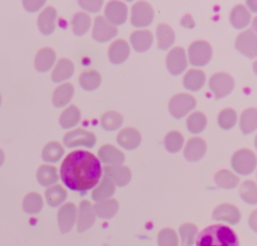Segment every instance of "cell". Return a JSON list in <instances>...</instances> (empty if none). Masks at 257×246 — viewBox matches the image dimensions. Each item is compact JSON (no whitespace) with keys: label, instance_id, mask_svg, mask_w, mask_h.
I'll return each mask as SVG.
<instances>
[{"label":"cell","instance_id":"37","mask_svg":"<svg viewBox=\"0 0 257 246\" xmlns=\"http://www.w3.org/2000/svg\"><path fill=\"white\" fill-rule=\"evenodd\" d=\"M78 81H79V85L84 90L91 91L98 87L101 81V77L96 70H89V71L82 72L79 75Z\"/></svg>","mask_w":257,"mask_h":246},{"label":"cell","instance_id":"26","mask_svg":"<svg viewBox=\"0 0 257 246\" xmlns=\"http://www.w3.org/2000/svg\"><path fill=\"white\" fill-rule=\"evenodd\" d=\"M74 93V88L71 83H62L53 91L52 103L56 107H62L66 105L72 98Z\"/></svg>","mask_w":257,"mask_h":246},{"label":"cell","instance_id":"4","mask_svg":"<svg viewBox=\"0 0 257 246\" xmlns=\"http://www.w3.org/2000/svg\"><path fill=\"white\" fill-rule=\"evenodd\" d=\"M189 61L194 66L206 65L212 56L211 45L203 40L193 42L188 49Z\"/></svg>","mask_w":257,"mask_h":246},{"label":"cell","instance_id":"18","mask_svg":"<svg viewBox=\"0 0 257 246\" xmlns=\"http://www.w3.org/2000/svg\"><path fill=\"white\" fill-rule=\"evenodd\" d=\"M207 146L203 139L201 138H192L190 139L185 148H184V156L190 162H196L202 159L206 153Z\"/></svg>","mask_w":257,"mask_h":246},{"label":"cell","instance_id":"1","mask_svg":"<svg viewBox=\"0 0 257 246\" xmlns=\"http://www.w3.org/2000/svg\"><path fill=\"white\" fill-rule=\"evenodd\" d=\"M101 172L99 160L83 150L69 153L60 166V178L63 184L76 192H85L95 187Z\"/></svg>","mask_w":257,"mask_h":246},{"label":"cell","instance_id":"32","mask_svg":"<svg viewBox=\"0 0 257 246\" xmlns=\"http://www.w3.org/2000/svg\"><path fill=\"white\" fill-rule=\"evenodd\" d=\"M240 129L244 135L253 133L257 129V108H247L240 115Z\"/></svg>","mask_w":257,"mask_h":246},{"label":"cell","instance_id":"29","mask_svg":"<svg viewBox=\"0 0 257 246\" xmlns=\"http://www.w3.org/2000/svg\"><path fill=\"white\" fill-rule=\"evenodd\" d=\"M250 18H251L250 13L244 5H241V4L236 5L231 10L230 22L237 29H242L246 27L249 24Z\"/></svg>","mask_w":257,"mask_h":246},{"label":"cell","instance_id":"5","mask_svg":"<svg viewBox=\"0 0 257 246\" xmlns=\"http://www.w3.org/2000/svg\"><path fill=\"white\" fill-rule=\"evenodd\" d=\"M195 106L196 99L188 93L176 94L169 101L170 113L176 118H181L185 116Z\"/></svg>","mask_w":257,"mask_h":246},{"label":"cell","instance_id":"42","mask_svg":"<svg viewBox=\"0 0 257 246\" xmlns=\"http://www.w3.org/2000/svg\"><path fill=\"white\" fill-rule=\"evenodd\" d=\"M165 148L170 153L179 152L184 145V137L181 133L177 131H173L167 134L164 140Z\"/></svg>","mask_w":257,"mask_h":246},{"label":"cell","instance_id":"30","mask_svg":"<svg viewBox=\"0 0 257 246\" xmlns=\"http://www.w3.org/2000/svg\"><path fill=\"white\" fill-rule=\"evenodd\" d=\"M38 183L43 187H50L58 180L56 168L50 165H41L36 173Z\"/></svg>","mask_w":257,"mask_h":246},{"label":"cell","instance_id":"52","mask_svg":"<svg viewBox=\"0 0 257 246\" xmlns=\"http://www.w3.org/2000/svg\"><path fill=\"white\" fill-rule=\"evenodd\" d=\"M252 27H253V29H254V31H255V34L257 35V16L253 18V21H252Z\"/></svg>","mask_w":257,"mask_h":246},{"label":"cell","instance_id":"41","mask_svg":"<svg viewBox=\"0 0 257 246\" xmlns=\"http://www.w3.org/2000/svg\"><path fill=\"white\" fill-rule=\"evenodd\" d=\"M242 200L248 204H257V185L253 181H244L239 189Z\"/></svg>","mask_w":257,"mask_h":246},{"label":"cell","instance_id":"35","mask_svg":"<svg viewBox=\"0 0 257 246\" xmlns=\"http://www.w3.org/2000/svg\"><path fill=\"white\" fill-rule=\"evenodd\" d=\"M67 193L61 185H53L45 190V198L50 207H57L64 202Z\"/></svg>","mask_w":257,"mask_h":246},{"label":"cell","instance_id":"24","mask_svg":"<svg viewBox=\"0 0 257 246\" xmlns=\"http://www.w3.org/2000/svg\"><path fill=\"white\" fill-rule=\"evenodd\" d=\"M74 71V65L72 61L67 58H61L57 61L51 72V78L54 82H61L71 77Z\"/></svg>","mask_w":257,"mask_h":246},{"label":"cell","instance_id":"49","mask_svg":"<svg viewBox=\"0 0 257 246\" xmlns=\"http://www.w3.org/2000/svg\"><path fill=\"white\" fill-rule=\"evenodd\" d=\"M248 222H249L250 228H251L253 231L257 232V209L254 210V211L250 214Z\"/></svg>","mask_w":257,"mask_h":246},{"label":"cell","instance_id":"10","mask_svg":"<svg viewBox=\"0 0 257 246\" xmlns=\"http://www.w3.org/2000/svg\"><path fill=\"white\" fill-rule=\"evenodd\" d=\"M117 34V29L103 16H96L93 21L91 36L98 42H106Z\"/></svg>","mask_w":257,"mask_h":246},{"label":"cell","instance_id":"54","mask_svg":"<svg viewBox=\"0 0 257 246\" xmlns=\"http://www.w3.org/2000/svg\"><path fill=\"white\" fill-rule=\"evenodd\" d=\"M253 70H254V72L257 74V60L256 61H254V63H253Z\"/></svg>","mask_w":257,"mask_h":246},{"label":"cell","instance_id":"8","mask_svg":"<svg viewBox=\"0 0 257 246\" xmlns=\"http://www.w3.org/2000/svg\"><path fill=\"white\" fill-rule=\"evenodd\" d=\"M209 87L217 98H221L231 92L234 87V80L228 73L218 72L210 77Z\"/></svg>","mask_w":257,"mask_h":246},{"label":"cell","instance_id":"6","mask_svg":"<svg viewBox=\"0 0 257 246\" xmlns=\"http://www.w3.org/2000/svg\"><path fill=\"white\" fill-rule=\"evenodd\" d=\"M95 142L96 138L94 134L83 129H75L66 133L63 137V144L67 148H74L79 146L92 148L95 145Z\"/></svg>","mask_w":257,"mask_h":246},{"label":"cell","instance_id":"44","mask_svg":"<svg viewBox=\"0 0 257 246\" xmlns=\"http://www.w3.org/2000/svg\"><path fill=\"white\" fill-rule=\"evenodd\" d=\"M197 227L194 224L186 223L183 224L179 228V233L181 236V242L184 246H192L195 242L196 234H197Z\"/></svg>","mask_w":257,"mask_h":246},{"label":"cell","instance_id":"33","mask_svg":"<svg viewBox=\"0 0 257 246\" xmlns=\"http://www.w3.org/2000/svg\"><path fill=\"white\" fill-rule=\"evenodd\" d=\"M64 155L63 147L57 142H50L46 144L42 150V160L48 163L58 162Z\"/></svg>","mask_w":257,"mask_h":246},{"label":"cell","instance_id":"7","mask_svg":"<svg viewBox=\"0 0 257 246\" xmlns=\"http://www.w3.org/2000/svg\"><path fill=\"white\" fill-rule=\"evenodd\" d=\"M154 18V10L146 1H138L132 7L131 23L135 27H146L150 25Z\"/></svg>","mask_w":257,"mask_h":246},{"label":"cell","instance_id":"56","mask_svg":"<svg viewBox=\"0 0 257 246\" xmlns=\"http://www.w3.org/2000/svg\"><path fill=\"white\" fill-rule=\"evenodd\" d=\"M0 104H1V94H0Z\"/></svg>","mask_w":257,"mask_h":246},{"label":"cell","instance_id":"2","mask_svg":"<svg viewBox=\"0 0 257 246\" xmlns=\"http://www.w3.org/2000/svg\"><path fill=\"white\" fill-rule=\"evenodd\" d=\"M235 232L228 226L216 224L203 229L196 240V246H238Z\"/></svg>","mask_w":257,"mask_h":246},{"label":"cell","instance_id":"34","mask_svg":"<svg viewBox=\"0 0 257 246\" xmlns=\"http://www.w3.org/2000/svg\"><path fill=\"white\" fill-rule=\"evenodd\" d=\"M80 120V111L75 105L66 107L59 116V124L63 129H71Z\"/></svg>","mask_w":257,"mask_h":246},{"label":"cell","instance_id":"51","mask_svg":"<svg viewBox=\"0 0 257 246\" xmlns=\"http://www.w3.org/2000/svg\"><path fill=\"white\" fill-rule=\"evenodd\" d=\"M246 5L252 12H257V0H248L246 1Z\"/></svg>","mask_w":257,"mask_h":246},{"label":"cell","instance_id":"16","mask_svg":"<svg viewBox=\"0 0 257 246\" xmlns=\"http://www.w3.org/2000/svg\"><path fill=\"white\" fill-rule=\"evenodd\" d=\"M57 13L52 6H47L44 8L37 18V25L39 31L44 35L51 34L55 29Z\"/></svg>","mask_w":257,"mask_h":246},{"label":"cell","instance_id":"17","mask_svg":"<svg viewBox=\"0 0 257 246\" xmlns=\"http://www.w3.org/2000/svg\"><path fill=\"white\" fill-rule=\"evenodd\" d=\"M212 217L218 221H225L230 224H236L240 221L241 214L239 209L234 205L222 204L214 209Z\"/></svg>","mask_w":257,"mask_h":246},{"label":"cell","instance_id":"21","mask_svg":"<svg viewBox=\"0 0 257 246\" xmlns=\"http://www.w3.org/2000/svg\"><path fill=\"white\" fill-rule=\"evenodd\" d=\"M99 161L105 165H120L124 161V155L111 145H103L98 150Z\"/></svg>","mask_w":257,"mask_h":246},{"label":"cell","instance_id":"45","mask_svg":"<svg viewBox=\"0 0 257 246\" xmlns=\"http://www.w3.org/2000/svg\"><path fill=\"white\" fill-rule=\"evenodd\" d=\"M218 125L223 130L232 129L237 120V114L232 108H225L218 114Z\"/></svg>","mask_w":257,"mask_h":246},{"label":"cell","instance_id":"40","mask_svg":"<svg viewBox=\"0 0 257 246\" xmlns=\"http://www.w3.org/2000/svg\"><path fill=\"white\" fill-rule=\"evenodd\" d=\"M215 183L223 189H233L239 183V178L228 170H221L215 175Z\"/></svg>","mask_w":257,"mask_h":246},{"label":"cell","instance_id":"50","mask_svg":"<svg viewBox=\"0 0 257 246\" xmlns=\"http://www.w3.org/2000/svg\"><path fill=\"white\" fill-rule=\"evenodd\" d=\"M181 23L183 26L188 27V28H192L195 25V22L192 18L191 15H185L182 19H181Z\"/></svg>","mask_w":257,"mask_h":246},{"label":"cell","instance_id":"12","mask_svg":"<svg viewBox=\"0 0 257 246\" xmlns=\"http://www.w3.org/2000/svg\"><path fill=\"white\" fill-rule=\"evenodd\" d=\"M167 68L173 75L182 73L187 67V57L185 50L181 47L171 49L166 58Z\"/></svg>","mask_w":257,"mask_h":246},{"label":"cell","instance_id":"38","mask_svg":"<svg viewBox=\"0 0 257 246\" xmlns=\"http://www.w3.org/2000/svg\"><path fill=\"white\" fill-rule=\"evenodd\" d=\"M43 206L42 198L39 194L31 192L28 193L22 202V208L23 211L27 214H37L41 211Z\"/></svg>","mask_w":257,"mask_h":246},{"label":"cell","instance_id":"14","mask_svg":"<svg viewBox=\"0 0 257 246\" xmlns=\"http://www.w3.org/2000/svg\"><path fill=\"white\" fill-rule=\"evenodd\" d=\"M104 175L118 187H123L131 181L132 173L130 169L121 165H106L103 168Z\"/></svg>","mask_w":257,"mask_h":246},{"label":"cell","instance_id":"48","mask_svg":"<svg viewBox=\"0 0 257 246\" xmlns=\"http://www.w3.org/2000/svg\"><path fill=\"white\" fill-rule=\"evenodd\" d=\"M45 4L44 0H24L22 1V5L24 6L25 10L29 12H35L39 10Z\"/></svg>","mask_w":257,"mask_h":246},{"label":"cell","instance_id":"46","mask_svg":"<svg viewBox=\"0 0 257 246\" xmlns=\"http://www.w3.org/2000/svg\"><path fill=\"white\" fill-rule=\"evenodd\" d=\"M179 240L176 232L173 229L165 228L158 235L159 246H178Z\"/></svg>","mask_w":257,"mask_h":246},{"label":"cell","instance_id":"22","mask_svg":"<svg viewBox=\"0 0 257 246\" xmlns=\"http://www.w3.org/2000/svg\"><path fill=\"white\" fill-rule=\"evenodd\" d=\"M130 41L136 51L144 52L152 45L153 34L149 30H137L131 34Z\"/></svg>","mask_w":257,"mask_h":246},{"label":"cell","instance_id":"15","mask_svg":"<svg viewBox=\"0 0 257 246\" xmlns=\"http://www.w3.org/2000/svg\"><path fill=\"white\" fill-rule=\"evenodd\" d=\"M95 220V213L93 211L92 205L86 201L83 200L80 202L78 207V215H77V231L83 232L87 230L89 227L92 226Z\"/></svg>","mask_w":257,"mask_h":246},{"label":"cell","instance_id":"36","mask_svg":"<svg viewBox=\"0 0 257 246\" xmlns=\"http://www.w3.org/2000/svg\"><path fill=\"white\" fill-rule=\"evenodd\" d=\"M91 24V19L88 14L84 12H77L73 15L71 19L72 31L75 35H83L89 29Z\"/></svg>","mask_w":257,"mask_h":246},{"label":"cell","instance_id":"3","mask_svg":"<svg viewBox=\"0 0 257 246\" xmlns=\"http://www.w3.org/2000/svg\"><path fill=\"white\" fill-rule=\"evenodd\" d=\"M231 165L235 172L240 175H250L256 168L257 158L255 154L248 149H241L233 154Z\"/></svg>","mask_w":257,"mask_h":246},{"label":"cell","instance_id":"9","mask_svg":"<svg viewBox=\"0 0 257 246\" xmlns=\"http://www.w3.org/2000/svg\"><path fill=\"white\" fill-rule=\"evenodd\" d=\"M235 48L247 57L257 56V35L252 29L241 32L235 40Z\"/></svg>","mask_w":257,"mask_h":246},{"label":"cell","instance_id":"19","mask_svg":"<svg viewBox=\"0 0 257 246\" xmlns=\"http://www.w3.org/2000/svg\"><path fill=\"white\" fill-rule=\"evenodd\" d=\"M130 54V46L122 39L114 40L108 47V59L113 64H120L126 60Z\"/></svg>","mask_w":257,"mask_h":246},{"label":"cell","instance_id":"11","mask_svg":"<svg viewBox=\"0 0 257 246\" xmlns=\"http://www.w3.org/2000/svg\"><path fill=\"white\" fill-rule=\"evenodd\" d=\"M127 7L121 1H109L104 8V18L112 25H121L125 22Z\"/></svg>","mask_w":257,"mask_h":246},{"label":"cell","instance_id":"55","mask_svg":"<svg viewBox=\"0 0 257 246\" xmlns=\"http://www.w3.org/2000/svg\"><path fill=\"white\" fill-rule=\"evenodd\" d=\"M254 144H255V147H256V149H257V135H256V137H255V141H254Z\"/></svg>","mask_w":257,"mask_h":246},{"label":"cell","instance_id":"31","mask_svg":"<svg viewBox=\"0 0 257 246\" xmlns=\"http://www.w3.org/2000/svg\"><path fill=\"white\" fill-rule=\"evenodd\" d=\"M158 46L160 49H168L175 41V32L172 27L167 24H159L156 30Z\"/></svg>","mask_w":257,"mask_h":246},{"label":"cell","instance_id":"39","mask_svg":"<svg viewBox=\"0 0 257 246\" xmlns=\"http://www.w3.org/2000/svg\"><path fill=\"white\" fill-rule=\"evenodd\" d=\"M187 129L192 134H200L207 125V117L201 111L192 112L186 120Z\"/></svg>","mask_w":257,"mask_h":246},{"label":"cell","instance_id":"28","mask_svg":"<svg viewBox=\"0 0 257 246\" xmlns=\"http://www.w3.org/2000/svg\"><path fill=\"white\" fill-rule=\"evenodd\" d=\"M95 215L102 219H109L114 216L118 210V203L114 199H106L100 202H96L93 206Z\"/></svg>","mask_w":257,"mask_h":246},{"label":"cell","instance_id":"13","mask_svg":"<svg viewBox=\"0 0 257 246\" xmlns=\"http://www.w3.org/2000/svg\"><path fill=\"white\" fill-rule=\"evenodd\" d=\"M76 220V207L73 203L63 204L57 213V222L62 233L69 232Z\"/></svg>","mask_w":257,"mask_h":246},{"label":"cell","instance_id":"20","mask_svg":"<svg viewBox=\"0 0 257 246\" xmlns=\"http://www.w3.org/2000/svg\"><path fill=\"white\" fill-rule=\"evenodd\" d=\"M142 141L141 133L133 128L121 130L116 137L117 144L125 150H134L139 147Z\"/></svg>","mask_w":257,"mask_h":246},{"label":"cell","instance_id":"53","mask_svg":"<svg viewBox=\"0 0 257 246\" xmlns=\"http://www.w3.org/2000/svg\"><path fill=\"white\" fill-rule=\"evenodd\" d=\"M3 162H4V153H3V151L0 149V166L3 164Z\"/></svg>","mask_w":257,"mask_h":246},{"label":"cell","instance_id":"25","mask_svg":"<svg viewBox=\"0 0 257 246\" xmlns=\"http://www.w3.org/2000/svg\"><path fill=\"white\" fill-rule=\"evenodd\" d=\"M205 80L206 75L203 71L198 69H189L183 77V84L185 88L192 91H197L204 86Z\"/></svg>","mask_w":257,"mask_h":246},{"label":"cell","instance_id":"23","mask_svg":"<svg viewBox=\"0 0 257 246\" xmlns=\"http://www.w3.org/2000/svg\"><path fill=\"white\" fill-rule=\"evenodd\" d=\"M55 57H56V54L53 49L49 47H44L40 49L37 52L34 59L35 68L39 72H45L49 70L55 61Z\"/></svg>","mask_w":257,"mask_h":246},{"label":"cell","instance_id":"27","mask_svg":"<svg viewBox=\"0 0 257 246\" xmlns=\"http://www.w3.org/2000/svg\"><path fill=\"white\" fill-rule=\"evenodd\" d=\"M114 189H115V187H114V184L112 183V181L104 175L102 177L100 183L92 191L91 198L95 202H100V201L106 200L112 196V194L114 193Z\"/></svg>","mask_w":257,"mask_h":246},{"label":"cell","instance_id":"47","mask_svg":"<svg viewBox=\"0 0 257 246\" xmlns=\"http://www.w3.org/2000/svg\"><path fill=\"white\" fill-rule=\"evenodd\" d=\"M102 1L101 0H84V1H78V4L86 11L88 12H97L102 6Z\"/></svg>","mask_w":257,"mask_h":246},{"label":"cell","instance_id":"43","mask_svg":"<svg viewBox=\"0 0 257 246\" xmlns=\"http://www.w3.org/2000/svg\"><path fill=\"white\" fill-rule=\"evenodd\" d=\"M100 125L105 131H114L122 125V116L116 111H106L100 118Z\"/></svg>","mask_w":257,"mask_h":246}]
</instances>
